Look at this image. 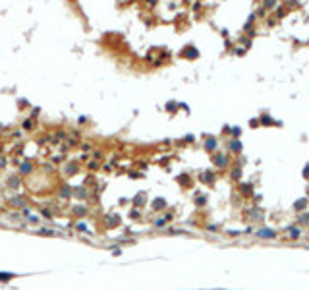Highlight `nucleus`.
Listing matches in <instances>:
<instances>
[{"instance_id":"f257e3e1","label":"nucleus","mask_w":309,"mask_h":290,"mask_svg":"<svg viewBox=\"0 0 309 290\" xmlns=\"http://www.w3.org/2000/svg\"><path fill=\"white\" fill-rule=\"evenodd\" d=\"M14 277H16V275H12V273H0V280H2V282H8V280L14 279Z\"/></svg>"},{"instance_id":"f03ea898","label":"nucleus","mask_w":309,"mask_h":290,"mask_svg":"<svg viewBox=\"0 0 309 290\" xmlns=\"http://www.w3.org/2000/svg\"><path fill=\"white\" fill-rule=\"evenodd\" d=\"M39 234H43V236H52L54 232H52V230H48V228H41V230H39Z\"/></svg>"},{"instance_id":"7ed1b4c3","label":"nucleus","mask_w":309,"mask_h":290,"mask_svg":"<svg viewBox=\"0 0 309 290\" xmlns=\"http://www.w3.org/2000/svg\"><path fill=\"white\" fill-rule=\"evenodd\" d=\"M259 236H265V238H272V236H274V234H272L270 230H261V232H259Z\"/></svg>"}]
</instances>
